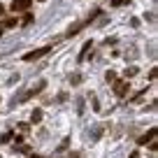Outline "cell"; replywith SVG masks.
I'll return each mask as SVG.
<instances>
[{
    "instance_id": "obj_14",
    "label": "cell",
    "mask_w": 158,
    "mask_h": 158,
    "mask_svg": "<svg viewBox=\"0 0 158 158\" xmlns=\"http://www.w3.org/2000/svg\"><path fill=\"white\" fill-rule=\"evenodd\" d=\"M105 77H107V81H116V74H114V72H107Z\"/></svg>"
},
{
    "instance_id": "obj_19",
    "label": "cell",
    "mask_w": 158,
    "mask_h": 158,
    "mask_svg": "<svg viewBox=\"0 0 158 158\" xmlns=\"http://www.w3.org/2000/svg\"><path fill=\"white\" fill-rule=\"evenodd\" d=\"M30 158H42V156H30Z\"/></svg>"
},
{
    "instance_id": "obj_2",
    "label": "cell",
    "mask_w": 158,
    "mask_h": 158,
    "mask_svg": "<svg viewBox=\"0 0 158 158\" xmlns=\"http://www.w3.org/2000/svg\"><path fill=\"white\" fill-rule=\"evenodd\" d=\"M98 14H100V12H98V10H95V12H93V14H91V16H89V19H84V21H77V23H74V26H72V28H70V30H68V33H65V37H74V35H77V33H79V30H81V28H86V26H89V23H91V21H93V19H95V16H98Z\"/></svg>"
},
{
    "instance_id": "obj_7",
    "label": "cell",
    "mask_w": 158,
    "mask_h": 158,
    "mask_svg": "<svg viewBox=\"0 0 158 158\" xmlns=\"http://www.w3.org/2000/svg\"><path fill=\"white\" fill-rule=\"evenodd\" d=\"M91 47H93V42H91V40H89V42H86L84 47H81V54H79V63H81V60L86 58V54H89V51H91Z\"/></svg>"
},
{
    "instance_id": "obj_8",
    "label": "cell",
    "mask_w": 158,
    "mask_h": 158,
    "mask_svg": "<svg viewBox=\"0 0 158 158\" xmlns=\"http://www.w3.org/2000/svg\"><path fill=\"white\" fill-rule=\"evenodd\" d=\"M30 121H33V123H37V121H42V109H35V112L30 114Z\"/></svg>"
},
{
    "instance_id": "obj_15",
    "label": "cell",
    "mask_w": 158,
    "mask_h": 158,
    "mask_svg": "<svg viewBox=\"0 0 158 158\" xmlns=\"http://www.w3.org/2000/svg\"><path fill=\"white\" fill-rule=\"evenodd\" d=\"M10 139H12V133H5L2 137H0V142H10Z\"/></svg>"
},
{
    "instance_id": "obj_20",
    "label": "cell",
    "mask_w": 158,
    "mask_h": 158,
    "mask_svg": "<svg viewBox=\"0 0 158 158\" xmlns=\"http://www.w3.org/2000/svg\"><path fill=\"white\" fill-rule=\"evenodd\" d=\"M0 35H2V28H0Z\"/></svg>"
},
{
    "instance_id": "obj_9",
    "label": "cell",
    "mask_w": 158,
    "mask_h": 158,
    "mask_svg": "<svg viewBox=\"0 0 158 158\" xmlns=\"http://www.w3.org/2000/svg\"><path fill=\"white\" fill-rule=\"evenodd\" d=\"M70 84H72V86L81 84V74H72V77H70Z\"/></svg>"
},
{
    "instance_id": "obj_17",
    "label": "cell",
    "mask_w": 158,
    "mask_h": 158,
    "mask_svg": "<svg viewBox=\"0 0 158 158\" xmlns=\"http://www.w3.org/2000/svg\"><path fill=\"white\" fill-rule=\"evenodd\" d=\"M2 14H5V7H2V5H0V16H2Z\"/></svg>"
},
{
    "instance_id": "obj_16",
    "label": "cell",
    "mask_w": 158,
    "mask_h": 158,
    "mask_svg": "<svg viewBox=\"0 0 158 158\" xmlns=\"http://www.w3.org/2000/svg\"><path fill=\"white\" fill-rule=\"evenodd\" d=\"M19 130L21 133H28V123H19Z\"/></svg>"
},
{
    "instance_id": "obj_3",
    "label": "cell",
    "mask_w": 158,
    "mask_h": 158,
    "mask_svg": "<svg viewBox=\"0 0 158 158\" xmlns=\"http://www.w3.org/2000/svg\"><path fill=\"white\" fill-rule=\"evenodd\" d=\"M49 51H54V47H42V49H35V51H30V54H26L23 56V60L26 63H30V60H37V58H42V56H47Z\"/></svg>"
},
{
    "instance_id": "obj_4",
    "label": "cell",
    "mask_w": 158,
    "mask_h": 158,
    "mask_svg": "<svg viewBox=\"0 0 158 158\" xmlns=\"http://www.w3.org/2000/svg\"><path fill=\"white\" fill-rule=\"evenodd\" d=\"M156 133H158V130H156V128H149V130H147V133H144V135H142V137H139V139H137V144H139V147H147V144H151V142H153V139H156Z\"/></svg>"
},
{
    "instance_id": "obj_10",
    "label": "cell",
    "mask_w": 158,
    "mask_h": 158,
    "mask_svg": "<svg viewBox=\"0 0 158 158\" xmlns=\"http://www.w3.org/2000/svg\"><path fill=\"white\" fill-rule=\"evenodd\" d=\"M130 0H112V7H121V5H128Z\"/></svg>"
},
{
    "instance_id": "obj_13",
    "label": "cell",
    "mask_w": 158,
    "mask_h": 158,
    "mask_svg": "<svg viewBox=\"0 0 158 158\" xmlns=\"http://www.w3.org/2000/svg\"><path fill=\"white\" fill-rule=\"evenodd\" d=\"M100 135H102V126H98V128H95V130H93V139H98V137H100Z\"/></svg>"
},
{
    "instance_id": "obj_6",
    "label": "cell",
    "mask_w": 158,
    "mask_h": 158,
    "mask_svg": "<svg viewBox=\"0 0 158 158\" xmlns=\"http://www.w3.org/2000/svg\"><path fill=\"white\" fill-rule=\"evenodd\" d=\"M33 5V0H12V12H26Z\"/></svg>"
},
{
    "instance_id": "obj_12",
    "label": "cell",
    "mask_w": 158,
    "mask_h": 158,
    "mask_svg": "<svg viewBox=\"0 0 158 158\" xmlns=\"http://www.w3.org/2000/svg\"><path fill=\"white\" fill-rule=\"evenodd\" d=\"M135 74H137V68H128L126 70V77H135Z\"/></svg>"
},
{
    "instance_id": "obj_5",
    "label": "cell",
    "mask_w": 158,
    "mask_h": 158,
    "mask_svg": "<svg viewBox=\"0 0 158 158\" xmlns=\"http://www.w3.org/2000/svg\"><path fill=\"white\" fill-rule=\"evenodd\" d=\"M130 91V84L128 81H114V93L118 95V98H126Z\"/></svg>"
},
{
    "instance_id": "obj_1",
    "label": "cell",
    "mask_w": 158,
    "mask_h": 158,
    "mask_svg": "<svg viewBox=\"0 0 158 158\" xmlns=\"http://www.w3.org/2000/svg\"><path fill=\"white\" fill-rule=\"evenodd\" d=\"M44 89H47V81H44V79H40L37 84H33L28 91H26V93H21V95H14V98H12V107H16V105L26 102V100H30V98H35V95H40V93H42Z\"/></svg>"
},
{
    "instance_id": "obj_11",
    "label": "cell",
    "mask_w": 158,
    "mask_h": 158,
    "mask_svg": "<svg viewBox=\"0 0 158 158\" xmlns=\"http://www.w3.org/2000/svg\"><path fill=\"white\" fill-rule=\"evenodd\" d=\"M2 26H5V28H12V26H16V19H5Z\"/></svg>"
},
{
    "instance_id": "obj_18",
    "label": "cell",
    "mask_w": 158,
    "mask_h": 158,
    "mask_svg": "<svg viewBox=\"0 0 158 158\" xmlns=\"http://www.w3.org/2000/svg\"><path fill=\"white\" fill-rule=\"evenodd\" d=\"M70 158H79V153H70Z\"/></svg>"
}]
</instances>
